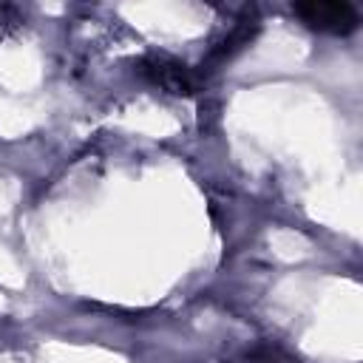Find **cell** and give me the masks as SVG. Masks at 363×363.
<instances>
[{
    "label": "cell",
    "mask_w": 363,
    "mask_h": 363,
    "mask_svg": "<svg viewBox=\"0 0 363 363\" xmlns=\"http://www.w3.org/2000/svg\"><path fill=\"white\" fill-rule=\"evenodd\" d=\"M136 71L156 88L173 94V96H190L199 88L196 74L176 57L164 54V51H150L145 57L136 60Z\"/></svg>",
    "instance_id": "6da1fadb"
},
{
    "label": "cell",
    "mask_w": 363,
    "mask_h": 363,
    "mask_svg": "<svg viewBox=\"0 0 363 363\" xmlns=\"http://www.w3.org/2000/svg\"><path fill=\"white\" fill-rule=\"evenodd\" d=\"M292 11L303 26L326 34H352L357 28V11L349 3H298Z\"/></svg>",
    "instance_id": "7a4b0ae2"
},
{
    "label": "cell",
    "mask_w": 363,
    "mask_h": 363,
    "mask_svg": "<svg viewBox=\"0 0 363 363\" xmlns=\"http://www.w3.org/2000/svg\"><path fill=\"white\" fill-rule=\"evenodd\" d=\"M255 28H258V23L255 20H241L210 54H207V62H224V60H230L238 48H244L250 40H252V34H255Z\"/></svg>",
    "instance_id": "3957f363"
}]
</instances>
